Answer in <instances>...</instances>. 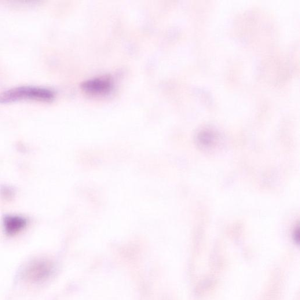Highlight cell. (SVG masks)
<instances>
[{
  "mask_svg": "<svg viewBox=\"0 0 300 300\" xmlns=\"http://www.w3.org/2000/svg\"><path fill=\"white\" fill-rule=\"evenodd\" d=\"M54 97L55 93L48 89L35 86H20L0 93V103L23 99L50 101Z\"/></svg>",
  "mask_w": 300,
  "mask_h": 300,
  "instance_id": "6da1fadb",
  "label": "cell"
},
{
  "mask_svg": "<svg viewBox=\"0 0 300 300\" xmlns=\"http://www.w3.org/2000/svg\"><path fill=\"white\" fill-rule=\"evenodd\" d=\"M53 271V266L48 261L38 260L33 261L25 270L24 276L32 282H40L49 277Z\"/></svg>",
  "mask_w": 300,
  "mask_h": 300,
  "instance_id": "7a4b0ae2",
  "label": "cell"
},
{
  "mask_svg": "<svg viewBox=\"0 0 300 300\" xmlns=\"http://www.w3.org/2000/svg\"><path fill=\"white\" fill-rule=\"evenodd\" d=\"M113 87L111 80L107 78H95L87 80L82 85V89L86 93L101 95L108 93Z\"/></svg>",
  "mask_w": 300,
  "mask_h": 300,
  "instance_id": "3957f363",
  "label": "cell"
},
{
  "mask_svg": "<svg viewBox=\"0 0 300 300\" xmlns=\"http://www.w3.org/2000/svg\"><path fill=\"white\" fill-rule=\"evenodd\" d=\"M27 219L21 216L6 215L3 218V226L6 233L10 236L16 235L27 226Z\"/></svg>",
  "mask_w": 300,
  "mask_h": 300,
  "instance_id": "277c9868",
  "label": "cell"
},
{
  "mask_svg": "<svg viewBox=\"0 0 300 300\" xmlns=\"http://www.w3.org/2000/svg\"><path fill=\"white\" fill-rule=\"evenodd\" d=\"M0 194L5 199H12L15 194L14 189L9 186H2L0 188Z\"/></svg>",
  "mask_w": 300,
  "mask_h": 300,
  "instance_id": "5b68a950",
  "label": "cell"
},
{
  "mask_svg": "<svg viewBox=\"0 0 300 300\" xmlns=\"http://www.w3.org/2000/svg\"><path fill=\"white\" fill-rule=\"evenodd\" d=\"M199 140L201 144L206 147H208L213 142L214 138L210 134H205L199 138Z\"/></svg>",
  "mask_w": 300,
  "mask_h": 300,
  "instance_id": "8992f818",
  "label": "cell"
}]
</instances>
